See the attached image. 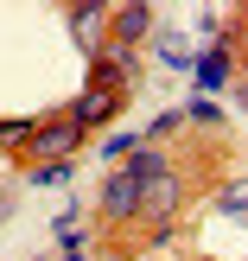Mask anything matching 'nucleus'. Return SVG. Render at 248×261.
I'll return each instance as SVG.
<instances>
[{
	"label": "nucleus",
	"mask_w": 248,
	"mask_h": 261,
	"mask_svg": "<svg viewBox=\"0 0 248 261\" xmlns=\"http://www.w3.org/2000/svg\"><path fill=\"white\" fill-rule=\"evenodd\" d=\"M19 134H32L25 121H0V140H19Z\"/></svg>",
	"instance_id": "obj_8"
},
{
	"label": "nucleus",
	"mask_w": 248,
	"mask_h": 261,
	"mask_svg": "<svg viewBox=\"0 0 248 261\" xmlns=\"http://www.w3.org/2000/svg\"><path fill=\"white\" fill-rule=\"evenodd\" d=\"M32 140H38V153H51V160H64V153L83 140V127H70V121H51V127H32Z\"/></svg>",
	"instance_id": "obj_4"
},
{
	"label": "nucleus",
	"mask_w": 248,
	"mask_h": 261,
	"mask_svg": "<svg viewBox=\"0 0 248 261\" xmlns=\"http://www.w3.org/2000/svg\"><path fill=\"white\" fill-rule=\"evenodd\" d=\"M140 185H147V178H134V172L121 166V172L102 185V211H108V217H134V211H140Z\"/></svg>",
	"instance_id": "obj_3"
},
{
	"label": "nucleus",
	"mask_w": 248,
	"mask_h": 261,
	"mask_svg": "<svg viewBox=\"0 0 248 261\" xmlns=\"http://www.w3.org/2000/svg\"><path fill=\"white\" fill-rule=\"evenodd\" d=\"M102 19H108L102 7H76V13H70V25H76V38H83V45H89V32H102Z\"/></svg>",
	"instance_id": "obj_6"
},
{
	"label": "nucleus",
	"mask_w": 248,
	"mask_h": 261,
	"mask_svg": "<svg viewBox=\"0 0 248 261\" xmlns=\"http://www.w3.org/2000/svg\"><path fill=\"white\" fill-rule=\"evenodd\" d=\"M172 211H178V172H153L147 185H140V217L166 223Z\"/></svg>",
	"instance_id": "obj_2"
},
{
	"label": "nucleus",
	"mask_w": 248,
	"mask_h": 261,
	"mask_svg": "<svg viewBox=\"0 0 248 261\" xmlns=\"http://www.w3.org/2000/svg\"><path fill=\"white\" fill-rule=\"evenodd\" d=\"M223 70H229V64H223V51H216V58H204V64H198V83H204V89H216V83H223Z\"/></svg>",
	"instance_id": "obj_7"
},
{
	"label": "nucleus",
	"mask_w": 248,
	"mask_h": 261,
	"mask_svg": "<svg viewBox=\"0 0 248 261\" xmlns=\"http://www.w3.org/2000/svg\"><path fill=\"white\" fill-rule=\"evenodd\" d=\"M121 102H127V96H121L115 83H89V96L76 102V109L64 115V121H70V127H89V121H108V115L121 109Z\"/></svg>",
	"instance_id": "obj_1"
},
{
	"label": "nucleus",
	"mask_w": 248,
	"mask_h": 261,
	"mask_svg": "<svg viewBox=\"0 0 248 261\" xmlns=\"http://www.w3.org/2000/svg\"><path fill=\"white\" fill-rule=\"evenodd\" d=\"M147 25H153V13H147V7H121V13H115V51H127L140 32H147Z\"/></svg>",
	"instance_id": "obj_5"
}]
</instances>
